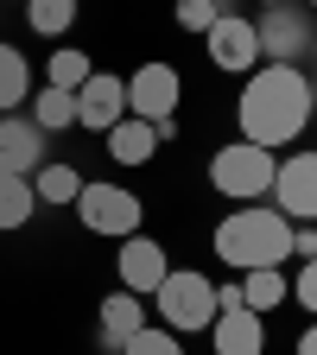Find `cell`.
<instances>
[{"label": "cell", "mask_w": 317, "mask_h": 355, "mask_svg": "<svg viewBox=\"0 0 317 355\" xmlns=\"http://www.w3.org/2000/svg\"><path fill=\"white\" fill-rule=\"evenodd\" d=\"M286 298H298V311L317 318V260H298V273L286 279Z\"/></svg>", "instance_id": "25"}, {"label": "cell", "mask_w": 317, "mask_h": 355, "mask_svg": "<svg viewBox=\"0 0 317 355\" xmlns=\"http://www.w3.org/2000/svg\"><path fill=\"white\" fill-rule=\"evenodd\" d=\"M178 102H185V83H178L171 64H140L127 76V114L133 121H178Z\"/></svg>", "instance_id": "7"}, {"label": "cell", "mask_w": 317, "mask_h": 355, "mask_svg": "<svg viewBox=\"0 0 317 355\" xmlns=\"http://www.w3.org/2000/svg\"><path fill=\"white\" fill-rule=\"evenodd\" d=\"M311 64H317V32H311Z\"/></svg>", "instance_id": "29"}, {"label": "cell", "mask_w": 317, "mask_h": 355, "mask_svg": "<svg viewBox=\"0 0 317 355\" xmlns=\"http://www.w3.org/2000/svg\"><path fill=\"white\" fill-rule=\"evenodd\" d=\"M114 355H185V336H171L165 324H146V330H133Z\"/></svg>", "instance_id": "22"}, {"label": "cell", "mask_w": 317, "mask_h": 355, "mask_svg": "<svg viewBox=\"0 0 317 355\" xmlns=\"http://www.w3.org/2000/svg\"><path fill=\"white\" fill-rule=\"evenodd\" d=\"M102 140H108V159L133 171V165H146V159L159 153V127H153V121H133V114H127V121H114V127L102 133Z\"/></svg>", "instance_id": "14"}, {"label": "cell", "mask_w": 317, "mask_h": 355, "mask_svg": "<svg viewBox=\"0 0 317 355\" xmlns=\"http://www.w3.org/2000/svg\"><path fill=\"white\" fill-rule=\"evenodd\" d=\"M235 286H241V304L254 311V318H266V311L286 304V266H254V273H241Z\"/></svg>", "instance_id": "16"}, {"label": "cell", "mask_w": 317, "mask_h": 355, "mask_svg": "<svg viewBox=\"0 0 317 355\" xmlns=\"http://www.w3.org/2000/svg\"><path fill=\"white\" fill-rule=\"evenodd\" d=\"M311 121H317V83H311Z\"/></svg>", "instance_id": "28"}, {"label": "cell", "mask_w": 317, "mask_h": 355, "mask_svg": "<svg viewBox=\"0 0 317 355\" xmlns=\"http://www.w3.org/2000/svg\"><path fill=\"white\" fill-rule=\"evenodd\" d=\"M298 7H311V13H317V0H298Z\"/></svg>", "instance_id": "31"}, {"label": "cell", "mask_w": 317, "mask_h": 355, "mask_svg": "<svg viewBox=\"0 0 317 355\" xmlns=\"http://www.w3.org/2000/svg\"><path fill=\"white\" fill-rule=\"evenodd\" d=\"M260 7H286V0H260Z\"/></svg>", "instance_id": "30"}, {"label": "cell", "mask_w": 317, "mask_h": 355, "mask_svg": "<svg viewBox=\"0 0 317 355\" xmlns=\"http://www.w3.org/2000/svg\"><path fill=\"white\" fill-rule=\"evenodd\" d=\"M203 51L222 76H254L260 70V38H254V19H241V13H222L203 32Z\"/></svg>", "instance_id": "8"}, {"label": "cell", "mask_w": 317, "mask_h": 355, "mask_svg": "<svg viewBox=\"0 0 317 355\" xmlns=\"http://www.w3.org/2000/svg\"><path fill=\"white\" fill-rule=\"evenodd\" d=\"M146 324H153L146 298H133V292H108L102 298V349H121L133 330H146Z\"/></svg>", "instance_id": "15"}, {"label": "cell", "mask_w": 317, "mask_h": 355, "mask_svg": "<svg viewBox=\"0 0 317 355\" xmlns=\"http://www.w3.org/2000/svg\"><path fill=\"white\" fill-rule=\"evenodd\" d=\"M44 83H51V89H70V96H76V89L89 83V51H51V64H44Z\"/></svg>", "instance_id": "24"}, {"label": "cell", "mask_w": 317, "mask_h": 355, "mask_svg": "<svg viewBox=\"0 0 317 355\" xmlns=\"http://www.w3.org/2000/svg\"><path fill=\"white\" fill-rule=\"evenodd\" d=\"M114 273H121V292H133V298H153L159 292V279L171 273V260H165V248L140 229V235H127L121 241V254H114Z\"/></svg>", "instance_id": "10"}, {"label": "cell", "mask_w": 317, "mask_h": 355, "mask_svg": "<svg viewBox=\"0 0 317 355\" xmlns=\"http://www.w3.org/2000/svg\"><path fill=\"white\" fill-rule=\"evenodd\" d=\"M209 349H216V355H266V318H254L248 304L216 311V324H209Z\"/></svg>", "instance_id": "13"}, {"label": "cell", "mask_w": 317, "mask_h": 355, "mask_svg": "<svg viewBox=\"0 0 317 355\" xmlns=\"http://www.w3.org/2000/svg\"><path fill=\"white\" fill-rule=\"evenodd\" d=\"M76 216H83V229H89V235L127 241V235H140L146 203L133 197L127 184H83V191H76Z\"/></svg>", "instance_id": "5"}, {"label": "cell", "mask_w": 317, "mask_h": 355, "mask_svg": "<svg viewBox=\"0 0 317 355\" xmlns=\"http://www.w3.org/2000/svg\"><path fill=\"white\" fill-rule=\"evenodd\" d=\"M32 121H38V133H64V127H76V96H70V89H51V83H44V89H38V102H32Z\"/></svg>", "instance_id": "19"}, {"label": "cell", "mask_w": 317, "mask_h": 355, "mask_svg": "<svg viewBox=\"0 0 317 355\" xmlns=\"http://www.w3.org/2000/svg\"><path fill=\"white\" fill-rule=\"evenodd\" d=\"M292 355H317V318H311V324H305V336H298V343H292Z\"/></svg>", "instance_id": "27"}, {"label": "cell", "mask_w": 317, "mask_h": 355, "mask_svg": "<svg viewBox=\"0 0 317 355\" xmlns=\"http://www.w3.org/2000/svg\"><path fill=\"white\" fill-rule=\"evenodd\" d=\"M235 140H254L266 153L292 146L311 127V76L298 64H260L254 76H241V102H235Z\"/></svg>", "instance_id": "1"}, {"label": "cell", "mask_w": 317, "mask_h": 355, "mask_svg": "<svg viewBox=\"0 0 317 355\" xmlns=\"http://www.w3.org/2000/svg\"><path fill=\"white\" fill-rule=\"evenodd\" d=\"M26 96H32V64H26V51L0 44V114H19Z\"/></svg>", "instance_id": "18"}, {"label": "cell", "mask_w": 317, "mask_h": 355, "mask_svg": "<svg viewBox=\"0 0 317 355\" xmlns=\"http://www.w3.org/2000/svg\"><path fill=\"white\" fill-rule=\"evenodd\" d=\"M114 121H127V76H114V70H89V83L76 89V127L108 133Z\"/></svg>", "instance_id": "11"}, {"label": "cell", "mask_w": 317, "mask_h": 355, "mask_svg": "<svg viewBox=\"0 0 317 355\" xmlns=\"http://www.w3.org/2000/svg\"><path fill=\"white\" fill-rule=\"evenodd\" d=\"M44 165V133L32 114H0V171L7 178H32Z\"/></svg>", "instance_id": "12"}, {"label": "cell", "mask_w": 317, "mask_h": 355, "mask_svg": "<svg viewBox=\"0 0 317 355\" xmlns=\"http://www.w3.org/2000/svg\"><path fill=\"white\" fill-rule=\"evenodd\" d=\"M32 216H38V191H32V178H7V171H0V235L26 229Z\"/></svg>", "instance_id": "17"}, {"label": "cell", "mask_w": 317, "mask_h": 355, "mask_svg": "<svg viewBox=\"0 0 317 355\" xmlns=\"http://www.w3.org/2000/svg\"><path fill=\"white\" fill-rule=\"evenodd\" d=\"M146 311L171 336H197V330L216 324V279L197 273V266H171V273L159 279V292L146 298Z\"/></svg>", "instance_id": "3"}, {"label": "cell", "mask_w": 317, "mask_h": 355, "mask_svg": "<svg viewBox=\"0 0 317 355\" xmlns=\"http://www.w3.org/2000/svg\"><path fill=\"white\" fill-rule=\"evenodd\" d=\"M311 7H298V0H286V7H260L254 19V38H260V64H298L311 58Z\"/></svg>", "instance_id": "6"}, {"label": "cell", "mask_w": 317, "mask_h": 355, "mask_svg": "<svg viewBox=\"0 0 317 355\" xmlns=\"http://www.w3.org/2000/svg\"><path fill=\"white\" fill-rule=\"evenodd\" d=\"M266 203H273L286 222H317V153H292V159H280Z\"/></svg>", "instance_id": "9"}, {"label": "cell", "mask_w": 317, "mask_h": 355, "mask_svg": "<svg viewBox=\"0 0 317 355\" xmlns=\"http://www.w3.org/2000/svg\"><path fill=\"white\" fill-rule=\"evenodd\" d=\"M32 191H38V203H76L83 178H76V165H38L32 171Z\"/></svg>", "instance_id": "21"}, {"label": "cell", "mask_w": 317, "mask_h": 355, "mask_svg": "<svg viewBox=\"0 0 317 355\" xmlns=\"http://www.w3.org/2000/svg\"><path fill=\"white\" fill-rule=\"evenodd\" d=\"M273 171H280V153H266L254 140H229L209 153V191L229 203H260L273 191Z\"/></svg>", "instance_id": "4"}, {"label": "cell", "mask_w": 317, "mask_h": 355, "mask_svg": "<svg viewBox=\"0 0 317 355\" xmlns=\"http://www.w3.org/2000/svg\"><path fill=\"white\" fill-rule=\"evenodd\" d=\"M222 13H235L229 0H178V7H171L178 32H197V38H203V32H209V26L222 19Z\"/></svg>", "instance_id": "23"}, {"label": "cell", "mask_w": 317, "mask_h": 355, "mask_svg": "<svg viewBox=\"0 0 317 355\" xmlns=\"http://www.w3.org/2000/svg\"><path fill=\"white\" fill-rule=\"evenodd\" d=\"M292 254L298 260H317V222H292Z\"/></svg>", "instance_id": "26"}, {"label": "cell", "mask_w": 317, "mask_h": 355, "mask_svg": "<svg viewBox=\"0 0 317 355\" xmlns=\"http://www.w3.org/2000/svg\"><path fill=\"white\" fill-rule=\"evenodd\" d=\"M26 26L38 38H64L76 26V0H26Z\"/></svg>", "instance_id": "20"}, {"label": "cell", "mask_w": 317, "mask_h": 355, "mask_svg": "<svg viewBox=\"0 0 317 355\" xmlns=\"http://www.w3.org/2000/svg\"><path fill=\"white\" fill-rule=\"evenodd\" d=\"M216 260L235 266V273H254V266H286L292 260V222L273 203H235L229 216L216 222L209 235Z\"/></svg>", "instance_id": "2"}]
</instances>
